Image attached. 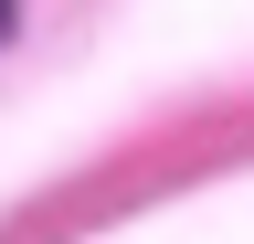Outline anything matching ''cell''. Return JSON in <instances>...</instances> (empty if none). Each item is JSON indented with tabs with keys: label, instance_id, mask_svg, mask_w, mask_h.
<instances>
[{
	"label": "cell",
	"instance_id": "obj_1",
	"mask_svg": "<svg viewBox=\"0 0 254 244\" xmlns=\"http://www.w3.org/2000/svg\"><path fill=\"white\" fill-rule=\"evenodd\" d=\"M0 32H11V0H0Z\"/></svg>",
	"mask_w": 254,
	"mask_h": 244
}]
</instances>
